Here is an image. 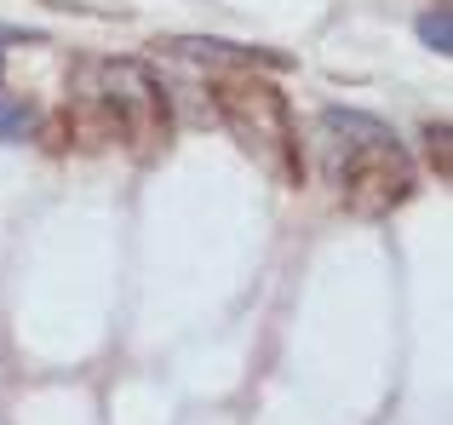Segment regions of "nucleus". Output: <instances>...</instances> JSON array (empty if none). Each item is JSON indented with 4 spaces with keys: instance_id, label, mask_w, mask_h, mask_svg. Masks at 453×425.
I'll list each match as a JSON object with an SVG mask.
<instances>
[{
    "instance_id": "obj_1",
    "label": "nucleus",
    "mask_w": 453,
    "mask_h": 425,
    "mask_svg": "<svg viewBox=\"0 0 453 425\" xmlns=\"http://www.w3.org/2000/svg\"><path fill=\"white\" fill-rule=\"evenodd\" d=\"M321 138H327V161L333 179L344 190V207L362 212V219H379V212L402 207L413 196V161L408 150L390 138L385 121L362 110H321Z\"/></svg>"
},
{
    "instance_id": "obj_2",
    "label": "nucleus",
    "mask_w": 453,
    "mask_h": 425,
    "mask_svg": "<svg viewBox=\"0 0 453 425\" xmlns=\"http://www.w3.org/2000/svg\"><path fill=\"white\" fill-rule=\"evenodd\" d=\"M81 110L92 115L87 121L92 144L98 138H121V144H133V156L166 150V133H173L161 81L144 64H133V58H104V64L81 69Z\"/></svg>"
},
{
    "instance_id": "obj_3",
    "label": "nucleus",
    "mask_w": 453,
    "mask_h": 425,
    "mask_svg": "<svg viewBox=\"0 0 453 425\" xmlns=\"http://www.w3.org/2000/svg\"><path fill=\"white\" fill-rule=\"evenodd\" d=\"M212 104H219L230 138L253 156L258 173H270L276 184H299V133H293L288 98H281L265 75H253V69L219 75Z\"/></svg>"
},
{
    "instance_id": "obj_4",
    "label": "nucleus",
    "mask_w": 453,
    "mask_h": 425,
    "mask_svg": "<svg viewBox=\"0 0 453 425\" xmlns=\"http://www.w3.org/2000/svg\"><path fill=\"white\" fill-rule=\"evenodd\" d=\"M173 52H184V58H201V64H235V69H253V64H265V69H281L288 58L281 52H253V46H235V41H166Z\"/></svg>"
},
{
    "instance_id": "obj_5",
    "label": "nucleus",
    "mask_w": 453,
    "mask_h": 425,
    "mask_svg": "<svg viewBox=\"0 0 453 425\" xmlns=\"http://www.w3.org/2000/svg\"><path fill=\"white\" fill-rule=\"evenodd\" d=\"M23 138H35V110L12 92H0V144H23Z\"/></svg>"
},
{
    "instance_id": "obj_6",
    "label": "nucleus",
    "mask_w": 453,
    "mask_h": 425,
    "mask_svg": "<svg viewBox=\"0 0 453 425\" xmlns=\"http://www.w3.org/2000/svg\"><path fill=\"white\" fill-rule=\"evenodd\" d=\"M419 41L431 46V52H453V18H448V6H436V12H425L419 18Z\"/></svg>"
},
{
    "instance_id": "obj_7",
    "label": "nucleus",
    "mask_w": 453,
    "mask_h": 425,
    "mask_svg": "<svg viewBox=\"0 0 453 425\" xmlns=\"http://www.w3.org/2000/svg\"><path fill=\"white\" fill-rule=\"evenodd\" d=\"M425 138H431V161H436V173L448 179V127H442V121L425 127Z\"/></svg>"
},
{
    "instance_id": "obj_8",
    "label": "nucleus",
    "mask_w": 453,
    "mask_h": 425,
    "mask_svg": "<svg viewBox=\"0 0 453 425\" xmlns=\"http://www.w3.org/2000/svg\"><path fill=\"white\" fill-rule=\"evenodd\" d=\"M6 41H23V46H41L46 35H35V29H6V23H0V46H6Z\"/></svg>"
}]
</instances>
